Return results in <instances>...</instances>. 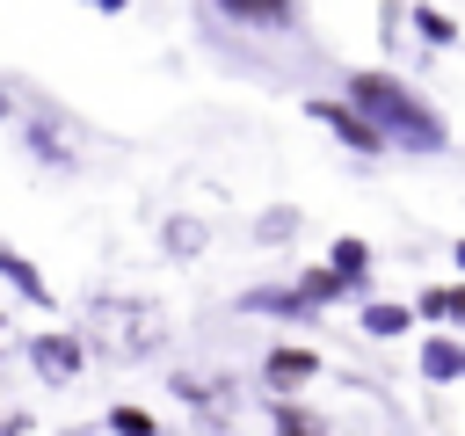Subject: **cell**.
<instances>
[{"mask_svg":"<svg viewBox=\"0 0 465 436\" xmlns=\"http://www.w3.org/2000/svg\"><path fill=\"white\" fill-rule=\"evenodd\" d=\"M0 436H7V414H0Z\"/></svg>","mask_w":465,"mask_h":436,"instance_id":"44dd1931","label":"cell"},{"mask_svg":"<svg viewBox=\"0 0 465 436\" xmlns=\"http://www.w3.org/2000/svg\"><path fill=\"white\" fill-rule=\"evenodd\" d=\"M291 291H298V298H305L312 312H320V305H334V298H349V283H341V276H334L327 262H320V269H305V276H298Z\"/></svg>","mask_w":465,"mask_h":436,"instance_id":"30bf717a","label":"cell"},{"mask_svg":"<svg viewBox=\"0 0 465 436\" xmlns=\"http://www.w3.org/2000/svg\"><path fill=\"white\" fill-rule=\"evenodd\" d=\"M254 233H262V240H283V233H298V211H269Z\"/></svg>","mask_w":465,"mask_h":436,"instance_id":"e0dca14e","label":"cell"},{"mask_svg":"<svg viewBox=\"0 0 465 436\" xmlns=\"http://www.w3.org/2000/svg\"><path fill=\"white\" fill-rule=\"evenodd\" d=\"M0 116H7V87H0Z\"/></svg>","mask_w":465,"mask_h":436,"instance_id":"d6986e66","label":"cell"},{"mask_svg":"<svg viewBox=\"0 0 465 436\" xmlns=\"http://www.w3.org/2000/svg\"><path fill=\"white\" fill-rule=\"evenodd\" d=\"M160 334H167V320H160L153 305H109V298H102V305H94V334H87V342H94L102 356H124V363H131V356H145Z\"/></svg>","mask_w":465,"mask_h":436,"instance_id":"7a4b0ae2","label":"cell"},{"mask_svg":"<svg viewBox=\"0 0 465 436\" xmlns=\"http://www.w3.org/2000/svg\"><path fill=\"white\" fill-rule=\"evenodd\" d=\"M436 320H458L465 327V283H436Z\"/></svg>","mask_w":465,"mask_h":436,"instance_id":"2e32d148","label":"cell"},{"mask_svg":"<svg viewBox=\"0 0 465 436\" xmlns=\"http://www.w3.org/2000/svg\"><path fill=\"white\" fill-rule=\"evenodd\" d=\"M109 429L116 436H153V414L145 407H109Z\"/></svg>","mask_w":465,"mask_h":436,"instance_id":"9a60e30c","label":"cell"},{"mask_svg":"<svg viewBox=\"0 0 465 436\" xmlns=\"http://www.w3.org/2000/svg\"><path fill=\"white\" fill-rule=\"evenodd\" d=\"M421 378H429V385L465 378V342H458V334H429V342H421Z\"/></svg>","mask_w":465,"mask_h":436,"instance_id":"8992f818","label":"cell"},{"mask_svg":"<svg viewBox=\"0 0 465 436\" xmlns=\"http://www.w3.org/2000/svg\"><path fill=\"white\" fill-rule=\"evenodd\" d=\"M327 269H334V276H341V283H349V291H363V276H371V247H363V240H349V233H341V240H334V247H327Z\"/></svg>","mask_w":465,"mask_h":436,"instance_id":"ba28073f","label":"cell"},{"mask_svg":"<svg viewBox=\"0 0 465 436\" xmlns=\"http://www.w3.org/2000/svg\"><path fill=\"white\" fill-rule=\"evenodd\" d=\"M450 254H458V269H465V240H458V247H450Z\"/></svg>","mask_w":465,"mask_h":436,"instance_id":"ac0fdd59","label":"cell"},{"mask_svg":"<svg viewBox=\"0 0 465 436\" xmlns=\"http://www.w3.org/2000/svg\"><path fill=\"white\" fill-rule=\"evenodd\" d=\"M29 363L51 378V385H65V378H80V363H87V342L80 334H29Z\"/></svg>","mask_w":465,"mask_h":436,"instance_id":"5b68a950","label":"cell"},{"mask_svg":"<svg viewBox=\"0 0 465 436\" xmlns=\"http://www.w3.org/2000/svg\"><path fill=\"white\" fill-rule=\"evenodd\" d=\"M7 436H22V421H7Z\"/></svg>","mask_w":465,"mask_h":436,"instance_id":"ffe728a7","label":"cell"},{"mask_svg":"<svg viewBox=\"0 0 465 436\" xmlns=\"http://www.w3.org/2000/svg\"><path fill=\"white\" fill-rule=\"evenodd\" d=\"M218 15H225V22H254V29H283V22H298L291 7H247V0H240V7H218Z\"/></svg>","mask_w":465,"mask_h":436,"instance_id":"5bb4252c","label":"cell"},{"mask_svg":"<svg viewBox=\"0 0 465 436\" xmlns=\"http://www.w3.org/2000/svg\"><path fill=\"white\" fill-rule=\"evenodd\" d=\"M407 22H414L429 44H458V22H450L443 7H407Z\"/></svg>","mask_w":465,"mask_h":436,"instance_id":"4fadbf2b","label":"cell"},{"mask_svg":"<svg viewBox=\"0 0 465 436\" xmlns=\"http://www.w3.org/2000/svg\"><path fill=\"white\" fill-rule=\"evenodd\" d=\"M385 145H407V153H436L443 145V116L429 109V94L421 87H407L400 73H385V65H363V73H349V94H341Z\"/></svg>","mask_w":465,"mask_h":436,"instance_id":"6da1fadb","label":"cell"},{"mask_svg":"<svg viewBox=\"0 0 465 436\" xmlns=\"http://www.w3.org/2000/svg\"><path fill=\"white\" fill-rule=\"evenodd\" d=\"M0 276L29 298V305H51V283H44V269L29 262V254H15V247H0Z\"/></svg>","mask_w":465,"mask_h":436,"instance_id":"52a82bcc","label":"cell"},{"mask_svg":"<svg viewBox=\"0 0 465 436\" xmlns=\"http://www.w3.org/2000/svg\"><path fill=\"white\" fill-rule=\"evenodd\" d=\"M305 116H312V124H327L349 153H385V138H378V131H371V124H363L341 94H312V102H305Z\"/></svg>","mask_w":465,"mask_h":436,"instance_id":"3957f363","label":"cell"},{"mask_svg":"<svg viewBox=\"0 0 465 436\" xmlns=\"http://www.w3.org/2000/svg\"><path fill=\"white\" fill-rule=\"evenodd\" d=\"M240 305H247V312H283V320H305V312H312L298 291H247Z\"/></svg>","mask_w":465,"mask_h":436,"instance_id":"7c38bea8","label":"cell"},{"mask_svg":"<svg viewBox=\"0 0 465 436\" xmlns=\"http://www.w3.org/2000/svg\"><path fill=\"white\" fill-rule=\"evenodd\" d=\"M312 371H320V356H312L305 342H276V349L262 356V378H269L276 400H298V392L312 385Z\"/></svg>","mask_w":465,"mask_h":436,"instance_id":"277c9868","label":"cell"},{"mask_svg":"<svg viewBox=\"0 0 465 436\" xmlns=\"http://www.w3.org/2000/svg\"><path fill=\"white\" fill-rule=\"evenodd\" d=\"M269 421H276V436H334L312 407H298V400H269Z\"/></svg>","mask_w":465,"mask_h":436,"instance_id":"9c48e42d","label":"cell"},{"mask_svg":"<svg viewBox=\"0 0 465 436\" xmlns=\"http://www.w3.org/2000/svg\"><path fill=\"white\" fill-rule=\"evenodd\" d=\"M363 334L371 342H400V334H414V312L407 305H363Z\"/></svg>","mask_w":465,"mask_h":436,"instance_id":"8fae6325","label":"cell"}]
</instances>
